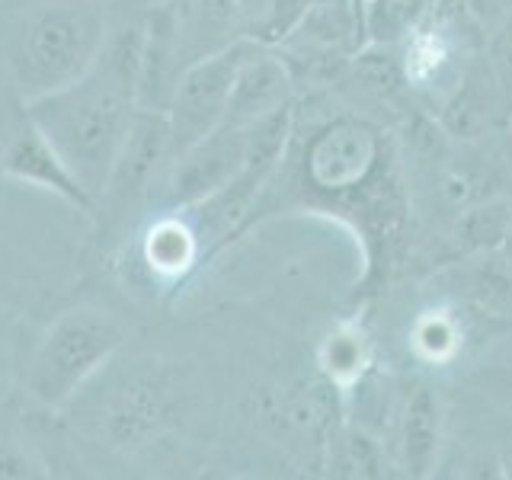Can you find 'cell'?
Wrapping results in <instances>:
<instances>
[{"instance_id":"cell-16","label":"cell","mask_w":512,"mask_h":480,"mask_svg":"<svg viewBox=\"0 0 512 480\" xmlns=\"http://www.w3.org/2000/svg\"><path fill=\"white\" fill-rule=\"evenodd\" d=\"M320 362H324L327 375L333 381H352L359 375V368L365 362V352L356 333H333L324 343V352H320Z\"/></svg>"},{"instance_id":"cell-12","label":"cell","mask_w":512,"mask_h":480,"mask_svg":"<svg viewBox=\"0 0 512 480\" xmlns=\"http://www.w3.org/2000/svg\"><path fill=\"white\" fill-rule=\"evenodd\" d=\"M196 256H199L196 231L176 215L157 218L148 228V234H144V263H148L157 276L180 279L183 272L196 263Z\"/></svg>"},{"instance_id":"cell-5","label":"cell","mask_w":512,"mask_h":480,"mask_svg":"<svg viewBox=\"0 0 512 480\" xmlns=\"http://www.w3.org/2000/svg\"><path fill=\"white\" fill-rule=\"evenodd\" d=\"M247 55H250L247 45H231L218 55H208L196 64H189V68L176 77L170 103H167L173 157H180L192 144L208 138L224 122L237 71Z\"/></svg>"},{"instance_id":"cell-1","label":"cell","mask_w":512,"mask_h":480,"mask_svg":"<svg viewBox=\"0 0 512 480\" xmlns=\"http://www.w3.org/2000/svg\"><path fill=\"white\" fill-rule=\"evenodd\" d=\"M138 109V87L100 55L77 84L29 103L26 119L55 144L90 196L100 199Z\"/></svg>"},{"instance_id":"cell-20","label":"cell","mask_w":512,"mask_h":480,"mask_svg":"<svg viewBox=\"0 0 512 480\" xmlns=\"http://www.w3.org/2000/svg\"><path fill=\"white\" fill-rule=\"evenodd\" d=\"M496 384H500L506 394H512V352H506V356L496 362Z\"/></svg>"},{"instance_id":"cell-14","label":"cell","mask_w":512,"mask_h":480,"mask_svg":"<svg viewBox=\"0 0 512 480\" xmlns=\"http://www.w3.org/2000/svg\"><path fill=\"white\" fill-rule=\"evenodd\" d=\"M461 237L468 247H500L506 244V237L512 234L509 228V202H487L471 208L461 218Z\"/></svg>"},{"instance_id":"cell-17","label":"cell","mask_w":512,"mask_h":480,"mask_svg":"<svg viewBox=\"0 0 512 480\" xmlns=\"http://www.w3.org/2000/svg\"><path fill=\"white\" fill-rule=\"evenodd\" d=\"M413 346L432 362L448 359L458 346V330L445 314H426L413 330Z\"/></svg>"},{"instance_id":"cell-7","label":"cell","mask_w":512,"mask_h":480,"mask_svg":"<svg viewBox=\"0 0 512 480\" xmlns=\"http://www.w3.org/2000/svg\"><path fill=\"white\" fill-rule=\"evenodd\" d=\"M0 176L23 186H36L42 192H52L61 202L74 205L77 212H96V199L87 192V186L77 180L74 170L64 164V157L55 151L36 125L26 119V125L0 151Z\"/></svg>"},{"instance_id":"cell-21","label":"cell","mask_w":512,"mask_h":480,"mask_svg":"<svg viewBox=\"0 0 512 480\" xmlns=\"http://www.w3.org/2000/svg\"><path fill=\"white\" fill-rule=\"evenodd\" d=\"M509 228H512V199H509Z\"/></svg>"},{"instance_id":"cell-8","label":"cell","mask_w":512,"mask_h":480,"mask_svg":"<svg viewBox=\"0 0 512 480\" xmlns=\"http://www.w3.org/2000/svg\"><path fill=\"white\" fill-rule=\"evenodd\" d=\"M378 141L368 125L336 122L320 132L308 151V173L324 189H349L359 186L375 167Z\"/></svg>"},{"instance_id":"cell-2","label":"cell","mask_w":512,"mask_h":480,"mask_svg":"<svg viewBox=\"0 0 512 480\" xmlns=\"http://www.w3.org/2000/svg\"><path fill=\"white\" fill-rule=\"evenodd\" d=\"M106 45L100 0H39L16 26L7 71L23 106L77 84L93 71Z\"/></svg>"},{"instance_id":"cell-15","label":"cell","mask_w":512,"mask_h":480,"mask_svg":"<svg viewBox=\"0 0 512 480\" xmlns=\"http://www.w3.org/2000/svg\"><path fill=\"white\" fill-rule=\"evenodd\" d=\"M420 10V0H375L368 7V32L378 42H391L416 23Z\"/></svg>"},{"instance_id":"cell-13","label":"cell","mask_w":512,"mask_h":480,"mask_svg":"<svg viewBox=\"0 0 512 480\" xmlns=\"http://www.w3.org/2000/svg\"><path fill=\"white\" fill-rule=\"evenodd\" d=\"M439 448V400L426 388H416L410 407H407V426H404V455L410 474H426L436 461Z\"/></svg>"},{"instance_id":"cell-4","label":"cell","mask_w":512,"mask_h":480,"mask_svg":"<svg viewBox=\"0 0 512 480\" xmlns=\"http://www.w3.org/2000/svg\"><path fill=\"white\" fill-rule=\"evenodd\" d=\"M164 164H173L170 122L164 109H138L109 180L96 199L93 218L100 221V234L125 228V221L138 212V205L154 192V180Z\"/></svg>"},{"instance_id":"cell-10","label":"cell","mask_w":512,"mask_h":480,"mask_svg":"<svg viewBox=\"0 0 512 480\" xmlns=\"http://www.w3.org/2000/svg\"><path fill=\"white\" fill-rule=\"evenodd\" d=\"M164 394L154 381L148 378H138L132 384H122L116 388V394L109 397L106 404V439L116 445V448H138L144 442L154 439V432L164 423Z\"/></svg>"},{"instance_id":"cell-6","label":"cell","mask_w":512,"mask_h":480,"mask_svg":"<svg viewBox=\"0 0 512 480\" xmlns=\"http://www.w3.org/2000/svg\"><path fill=\"white\" fill-rule=\"evenodd\" d=\"M250 128L218 125L212 135L192 144L189 151L173 157V173L167 180L170 205L196 208L234 183V176L244 170Z\"/></svg>"},{"instance_id":"cell-19","label":"cell","mask_w":512,"mask_h":480,"mask_svg":"<svg viewBox=\"0 0 512 480\" xmlns=\"http://www.w3.org/2000/svg\"><path fill=\"white\" fill-rule=\"evenodd\" d=\"M32 464L16 445H0V480H20V477H36L39 471H32Z\"/></svg>"},{"instance_id":"cell-3","label":"cell","mask_w":512,"mask_h":480,"mask_svg":"<svg viewBox=\"0 0 512 480\" xmlns=\"http://www.w3.org/2000/svg\"><path fill=\"white\" fill-rule=\"evenodd\" d=\"M125 343V327L96 308L64 311L26 368V394L45 410H61Z\"/></svg>"},{"instance_id":"cell-9","label":"cell","mask_w":512,"mask_h":480,"mask_svg":"<svg viewBox=\"0 0 512 480\" xmlns=\"http://www.w3.org/2000/svg\"><path fill=\"white\" fill-rule=\"evenodd\" d=\"M288 84H292V80H288V71L279 58L250 52L237 71L231 100H228V112H224L221 125L250 128L260 119L272 116V112L285 109Z\"/></svg>"},{"instance_id":"cell-11","label":"cell","mask_w":512,"mask_h":480,"mask_svg":"<svg viewBox=\"0 0 512 480\" xmlns=\"http://www.w3.org/2000/svg\"><path fill=\"white\" fill-rule=\"evenodd\" d=\"M503 109L500 90L490 68H471L461 77L458 93L445 106V128L458 138H477L484 135V128H490L493 112Z\"/></svg>"},{"instance_id":"cell-18","label":"cell","mask_w":512,"mask_h":480,"mask_svg":"<svg viewBox=\"0 0 512 480\" xmlns=\"http://www.w3.org/2000/svg\"><path fill=\"white\" fill-rule=\"evenodd\" d=\"M487 68L496 80V90H500L503 109L512 112V16L500 29H496V36L490 39Z\"/></svg>"}]
</instances>
